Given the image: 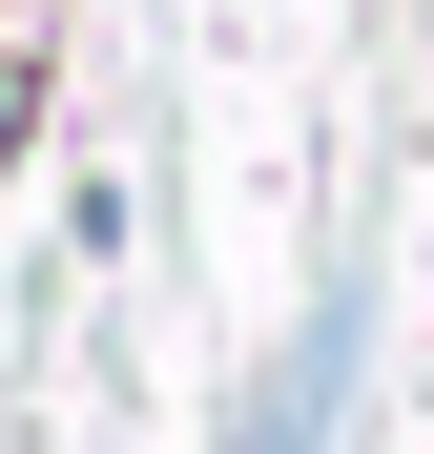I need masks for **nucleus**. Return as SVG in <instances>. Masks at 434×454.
<instances>
[{
  "label": "nucleus",
  "instance_id": "f257e3e1",
  "mask_svg": "<svg viewBox=\"0 0 434 454\" xmlns=\"http://www.w3.org/2000/svg\"><path fill=\"white\" fill-rule=\"evenodd\" d=\"M351 331H373V310L331 289V310H311V331L269 351V393L228 413V454H331V434H351Z\"/></svg>",
  "mask_w": 434,
  "mask_h": 454
},
{
  "label": "nucleus",
  "instance_id": "f03ea898",
  "mask_svg": "<svg viewBox=\"0 0 434 454\" xmlns=\"http://www.w3.org/2000/svg\"><path fill=\"white\" fill-rule=\"evenodd\" d=\"M21 145H42V21L0 0V166H21Z\"/></svg>",
  "mask_w": 434,
  "mask_h": 454
}]
</instances>
